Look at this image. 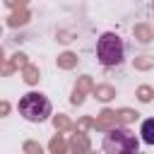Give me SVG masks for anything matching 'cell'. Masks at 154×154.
Segmentation results:
<instances>
[{"instance_id":"cell-1","label":"cell","mask_w":154,"mask_h":154,"mask_svg":"<svg viewBox=\"0 0 154 154\" xmlns=\"http://www.w3.org/2000/svg\"><path fill=\"white\" fill-rule=\"evenodd\" d=\"M17 111H19V116H22L24 120H29V123H43V120L51 118L53 103L48 101L46 94H41V91H29V94H24V96L19 99Z\"/></svg>"},{"instance_id":"cell-4","label":"cell","mask_w":154,"mask_h":154,"mask_svg":"<svg viewBox=\"0 0 154 154\" xmlns=\"http://www.w3.org/2000/svg\"><path fill=\"white\" fill-rule=\"evenodd\" d=\"M140 137H142V142H144V144H154V118H147V120H142Z\"/></svg>"},{"instance_id":"cell-2","label":"cell","mask_w":154,"mask_h":154,"mask_svg":"<svg viewBox=\"0 0 154 154\" xmlns=\"http://www.w3.org/2000/svg\"><path fill=\"white\" fill-rule=\"evenodd\" d=\"M96 58L103 67H116L125 60V43L116 31H106L96 41Z\"/></svg>"},{"instance_id":"cell-3","label":"cell","mask_w":154,"mask_h":154,"mask_svg":"<svg viewBox=\"0 0 154 154\" xmlns=\"http://www.w3.org/2000/svg\"><path fill=\"white\" fill-rule=\"evenodd\" d=\"M101 149H103V154H137L140 140L128 128H113L103 135Z\"/></svg>"}]
</instances>
